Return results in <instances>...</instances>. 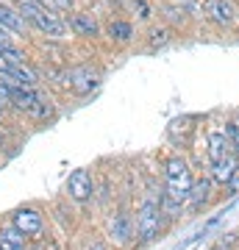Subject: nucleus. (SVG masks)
Returning a JSON list of instances; mask_svg holds the SVG:
<instances>
[{"mask_svg":"<svg viewBox=\"0 0 239 250\" xmlns=\"http://www.w3.org/2000/svg\"><path fill=\"white\" fill-rule=\"evenodd\" d=\"M192 187H195V178H192V170H189L186 159L173 156L164 164V189H161V211H164V217H170V220L178 217V211L189 203Z\"/></svg>","mask_w":239,"mask_h":250,"instance_id":"f257e3e1","label":"nucleus"},{"mask_svg":"<svg viewBox=\"0 0 239 250\" xmlns=\"http://www.w3.org/2000/svg\"><path fill=\"white\" fill-rule=\"evenodd\" d=\"M164 211H161V197H145L136 211V236H139L142 245H151V242L159 239L161 228H164Z\"/></svg>","mask_w":239,"mask_h":250,"instance_id":"f03ea898","label":"nucleus"},{"mask_svg":"<svg viewBox=\"0 0 239 250\" xmlns=\"http://www.w3.org/2000/svg\"><path fill=\"white\" fill-rule=\"evenodd\" d=\"M20 14H25L31 22H34L42 34L47 36H56V39H62L67 36V22L59 20V14L50 9H44L39 0H20Z\"/></svg>","mask_w":239,"mask_h":250,"instance_id":"7ed1b4c3","label":"nucleus"},{"mask_svg":"<svg viewBox=\"0 0 239 250\" xmlns=\"http://www.w3.org/2000/svg\"><path fill=\"white\" fill-rule=\"evenodd\" d=\"M11 86V100H14V106L22 108V111H28V114L34 117H50V100L44 98V95H39V92L34 89V86H25V83H14V81H6Z\"/></svg>","mask_w":239,"mask_h":250,"instance_id":"20e7f679","label":"nucleus"},{"mask_svg":"<svg viewBox=\"0 0 239 250\" xmlns=\"http://www.w3.org/2000/svg\"><path fill=\"white\" fill-rule=\"evenodd\" d=\"M206 147H209V164H217V161H222L225 156H231L234 153V147H231V139H228V131L225 128H209V134H206Z\"/></svg>","mask_w":239,"mask_h":250,"instance_id":"39448f33","label":"nucleus"},{"mask_svg":"<svg viewBox=\"0 0 239 250\" xmlns=\"http://www.w3.org/2000/svg\"><path fill=\"white\" fill-rule=\"evenodd\" d=\"M67 83L75 95H89L92 89H98L100 75L92 67H75V70L67 72Z\"/></svg>","mask_w":239,"mask_h":250,"instance_id":"423d86ee","label":"nucleus"},{"mask_svg":"<svg viewBox=\"0 0 239 250\" xmlns=\"http://www.w3.org/2000/svg\"><path fill=\"white\" fill-rule=\"evenodd\" d=\"M11 225L25 236H39L42 233V214L36 208H17L11 217Z\"/></svg>","mask_w":239,"mask_h":250,"instance_id":"0eeeda50","label":"nucleus"},{"mask_svg":"<svg viewBox=\"0 0 239 250\" xmlns=\"http://www.w3.org/2000/svg\"><path fill=\"white\" fill-rule=\"evenodd\" d=\"M67 195L72 200H78V203H84V200L92 197V175H89V170L70 172V178H67Z\"/></svg>","mask_w":239,"mask_h":250,"instance_id":"6e6552de","label":"nucleus"},{"mask_svg":"<svg viewBox=\"0 0 239 250\" xmlns=\"http://www.w3.org/2000/svg\"><path fill=\"white\" fill-rule=\"evenodd\" d=\"M209 170H212V181H214V184L228 187L231 181L237 178V172H239V156H237V153H231V156H225V159L217 161V164H209Z\"/></svg>","mask_w":239,"mask_h":250,"instance_id":"1a4fd4ad","label":"nucleus"},{"mask_svg":"<svg viewBox=\"0 0 239 250\" xmlns=\"http://www.w3.org/2000/svg\"><path fill=\"white\" fill-rule=\"evenodd\" d=\"M136 233V223L131 220L128 211H117L114 220H111V236H114L117 245H125V242H131V236Z\"/></svg>","mask_w":239,"mask_h":250,"instance_id":"9d476101","label":"nucleus"},{"mask_svg":"<svg viewBox=\"0 0 239 250\" xmlns=\"http://www.w3.org/2000/svg\"><path fill=\"white\" fill-rule=\"evenodd\" d=\"M206 11H209V20L217 25H231L237 20V9L231 6V0H209Z\"/></svg>","mask_w":239,"mask_h":250,"instance_id":"9b49d317","label":"nucleus"},{"mask_svg":"<svg viewBox=\"0 0 239 250\" xmlns=\"http://www.w3.org/2000/svg\"><path fill=\"white\" fill-rule=\"evenodd\" d=\"M70 28L75 31V34H81V36H98V22H95V17L92 14H72L70 17Z\"/></svg>","mask_w":239,"mask_h":250,"instance_id":"f8f14e48","label":"nucleus"},{"mask_svg":"<svg viewBox=\"0 0 239 250\" xmlns=\"http://www.w3.org/2000/svg\"><path fill=\"white\" fill-rule=\"evenodd\" d=\"M209 197H212V181L200 178V181H195V187H192V195H189V203H186V206H189L192 211H197Z\"/></svg>","mask_w":239,"mask_h":250,"instance_id":"ddd939ff","label":"nucleus"},{"mask_svg":"<svg viewBox=\"0 0 239 250\" xmlns=\"http://www.w3.org/2000/svg\"><path fill=\"white\" fill-rule=\"evenodd\" d=\"M0 250H25V233H20L14 225L0 231Z\"/></svg>","mask_w":239,"mask_h":250,"instance_id":"4468645a","label":"nucleus"},{"mask_svg":"<svg viewBox=\"0 0 239 250\" xmlns=\"http://www.w3.org/2000/svg\"><path fill=\"white\" fill-rule=\"evenodd\" d=\"M0 28H6L11 34H22L25 31V22L17 11H11L9 6H0Z\"/></svg>","mask_w":239,"mask_h":250,"instance_id":"2eb2a0df","label":"nucleus"},{"mask_svg":"<svg viewBox=\"0 0 239 250\" xmlns=\"http://www.w3.org/2000/svg\"><path fill=\"white\" fill-rule=\"evenodd\" d=\"M109 36H111V39H117V42H128V39L133 36L131 22H123V20L111 22V25H109Z\"/></svg>","mask_w":239,"mask_h":250,"instance_id":"dca6fc26","label":"nucleus"},{"mask_svg":"<svg viewBox=\"0 0 239 250\" xmlns=\"http://www.w3.org/2000/svg\"><path fill=\"white\" fill-rule=\"evenodd\" d=\"M225 131H228V139H231V147H234V153L239 156V111L228 120Z\"/></svg>","mask_w":239,"mask_h":250,"instance_id":"f3484780","label":"nucleus"},{"mask_svg":"<svg viewBox=\"0 0 239 250\" xmlns=\"http://www.w3.org/2000/svg\"><path fill=\"white\" fill-rule=\"evenodd\" d=\"M151 36H153V39H151V47H153V50H156V47H164V45L170 42V31H167V28H161V31L156 28Z\"/></svg>","mask_w":239,"mask_h":250,"instance_id":"a211bd4d","label":"nucleus"},{"mask_svg":"<svg viewBox=\"0 0 239 250\" xmlns=\"http://www.w3.org/2000/svg\"><path fill=\"white\" fill-rule=\"evenodd\" d=\"M39 3L50 11H70L72 9V0H39Z\"/></svg>","mask_w":239,"mask_h":250,"instance_id":"6ab92c4d","label":"nucleus"},{"mask_svg":"<svg viewBox=\"0 0 239 250\" xmlns=\"http://www.w3.org/2000/svg\"><path fill=\"white\" fill-rule=\"evenodd\" d=\"M11 103H14V100H11V86L6 81H0V108L11 106Z\"/></svg>","mask_w":239,"mask_h":250,"instance_id":"aec40b11","label":"nucleus"},{"mask_svg":"<svg viewBox=\"0 0 239 250\" xmlns=\"http://www.w3.org/2000/svg\"><path fill=\"white\" fill-rule=\"evenodd\" d=\"M9 45H11L9 31H6V28H0V47H9Z\"/></svg>","mask_w":239,"mask_h":250,"instance_id":"412c9836","label":"nucleus"},{"mask_svg":"<svg viewBox=\"0 0 239 250\" xmlns=\"http://www.w3.org/2000/svg\"><path fill=\"white\" fill-rule=\"evenodd\" d=\"M136 9H139V17H142V20H148V17H151V11H148V6H145L142 0H136Z\"/></svg>","mask_w":239,"mask_h":250,"instance_id":"4be33fe9","label":"nucleus"},{"mask_svg":"<svg viewBox=\"0 0 239 250\" xmlns=\"http://www.w3.org/2000/svg\"><path fill=\"white\" fill-rule=\"evenodd\" d=\"M228 189H231L228 195H239V172H237V178H234V181L228 184Z\"/></svg>","mask_w":239,"mask_h":250,"instance_id":"5701e85b","label":"nucleus"},{"mask_svg":"<svg viewBox=\"0 0 239 250\" xmlns=\"http://www.w3.org/2000/svg\"><path fill=\"white\" fill-rule=\"evenodd\" d=\"M89 250H106V245H103V242H95V245H92Z\"/></svg>","mask_w":239,"mask_h":250,"instance_id":"b1692460","label":"nucleus"}]
</instances>
